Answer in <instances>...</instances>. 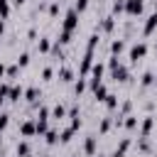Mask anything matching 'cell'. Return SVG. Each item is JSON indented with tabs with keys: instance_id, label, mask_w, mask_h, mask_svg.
Here are the masks:
<instances>
[{
	"instance_id": "5b68a950",
	"label": "cell",
	"mask_w": 157,
	"mask_h": 157,
	"mask_svg": "<svg viewBox=\"0 0 157 157\" xmlns=\"http://www.w3.org/2000/svg\"><path fill=\"white\" fill-rule=\"evenodd\" d=\"M113 29H115V17H113V15L103 17V20L96 25V32H98V34H101V32H103V34H110Z\"/></svg>"
},
{
	"instance_id": "44dd1931",
	"label": "cell",
	"mask_w": 157,
	"mask_h": 157,
	"mask_svg": "<svg viewBox=\"0 0 157 157\" xmlns=\"http://www.w3.org/2000/svg\"><path fill=\"white\" fill-rule=\"evenodd\" d=\"M155 78H157V76H155L152 71H145V74H142V78H140V86H142V88H150V86L155 83Z\"/></svg>"
},
{
	"instance_id": "7bdbcfd3",
	"label": "cell",
	"mask_w": 157,
	"mask_h": 157,
	"mask_svg": "<svg viewBox=\"0 0 157 157\" xmlns=\"http://www.w3.org/2000/svg\"><path fill=\"white\" fill-rule=\"evenodd\" d=\"M25 157H34V155H32V152H29V155H25Z\"/></svg>"
},
{
	"instance_id": "9a60e30c",
	"label": "cell",
	"mask_w": 157,
	"mask_h": 157,
	"mask_svg": "<svg viewBox=\"0 0 157 157\" xmlns=\"http://www.w3.org/2000/svg\"><path fill=\"white\" fill-rule=\"evenodd\" d=\"M123 52H125V42H123V39H113V42H110V54H113V56H120Z\"/></svg>"
},
{
	"instance_id": "277c9868",
	"label": "cell",
	"mask_w": 157,
	"mask_h": 157,
	"mask_svg": "<svg viewBox=\"0 0 157 157\" xmlns=\"http://www.w3.org/2000/svg\"><path fill=\"white\" fill-rule=\"evenodd\" d=\"M91 66H93V52L86 49V54H83V59H81V64H78V76H86V78H88Z\"/></svg>"
},
{
	"instance_id": "83f0119b",
	"label": "cell",
	"mask_w": 157,
	"mask_h": 157,
	"mask_svg": "<svg viewBox=\"0 0 157 157\" xmlns=\"http://www.w3.org/2000/svg\"><path fill=\"white\" fill-rule=\"evenodd\" d=\"M74 132H76V130H74L71 125H69V128H64V130L59 132V142H69V140L74 137Z\"/></svg>"
},
{
	"instance_id": "f6af8a7d",
	"label": "cell",
	"mask_w": 157,
	"mask_h": 157,
	"mask_svg": "<svg viewBox=\"0 0 157 157\" xmlns=\"http://www.w3.org/2000/svg\"><path fill=\"white\" fill-rule=\"evenodd\" d=\"M0 147H2V137H0Z\"/></svg>"
},
{
	"instance_id": "8992f818",
	"label": "cell",
	"mask_w": 157,
	"mask_h": 157,
	"mask_svg": "<svg viewBox=\"0 0 157 157\" xmlns=\"http://www.w3.org/2000/svg\"><path fill=\"white\" fill-rule=\"evenodd\" d=\"M110 78H113V81H120V83H123V81H128V78H130V71H128V66L120 61L115 69H110Z\"/></svg>"
},
{
	"instance_id": "7402d4cb",
	"label": "cell",
	"mask_w": 157,
	"mask_h": 157,
	"mask_svg": "<svg viewBox=\"0 0 157 157\" xmlns=\"http://www.w3.org/2000/svg\"><path fill=\"white\" fill-rule=\"evenodd\" d=\"M140 125V118L137 115H125V120H123V128H128V130H135Z\"/></svg>"
},
{
	"instance_id": "7dc6e473",
	"label": "cell",
	"mask_w": 157,
	"mask_h": 157,
	"mask_svg": "<svg viewBox=\"0 0 157 157\" xmlns=\"http://www.w3.org/2000/svg\"><path fill=\"white\" fill-rule=\"evenodd\" d=\"M44 157H52V155H44Z\"/></svg>"
},
{
	"instance_id": "e0dca14e",
	"label": "cell",
	"mask_w": 157,
	"mask_h": 157,
	"mask_svg": "<svg viewBox=\"0 0 157 157\" xmlns=\"http://www.w3.org/2000/svg\"><path fill=\"white\" fill-rule=\"evenodd\" d=\"M69 115V110L61 105V103H56V105H52V118H56V120H61V118H66Z\"/></svg>"
},
{
	"instance_id": "b9f144b4",
	"label": "cell",
	"mask_w": 157,
	"mask_h": 157,
	"mask_svg": "<svg viewBox=\"0 0 157 157\" xmlns=\"http://www.w3.org/2000/svg\"><path fill=\"white\" fill-rule=\"evenodd\" d=\"M155 54H157V42H155Z\"/></svg>"
},
{
	"instance_id": "1f68e13d",
	"label": "cell",
	"mask_w": 157,
	"mask_h": 157,
	"mask_svg": "<svg viewBox=\"0 0 157 157\" xmlns=\"http://www.w3.org/2000/svg\"><path fill=\"white\" fill-rule=\"evenodd\" d=\"M96 47H98V32H93V34L88 37V44H86V49H88V52H96Z\"/></svg>"
},
{
	"instance_id": "bcb514c9",
	"label": "cell",
	"mask_w": 157,
	"mask_h": 157,
	"mask_svg": "<svg viewBox=\"0 0 157 157\" xmlns=\"http://www.w3.org/2000/svg\"><path fill=\"white\" fill-rule=\"evenodd\" d=\"M155 10H157V0H155Z\"/></svg>"
},
{
	"instance_id": "ffe728a7",
	"label": "cell",
	"mask_w": 157,
	"mask_h": 157,
	"mask_svg": "<svg viewBox=\"0 0 157 157\" xmlns=\"http://www.w3.org/2000/svg\"><path fill=\"white\" fill-rule=\"evenodd\" d=\"M59 81H64V83L74 81V71H71L69 66H61V69H59Z\"/></svg>"
},
{
	"instance_id": "cb8c5ba5",
	"label": "cell",
	"mask_w": 157,
	"mask_h": 157,
	"mask_svg": "<svg viewBox=\"0 0 157 157\" xmlns=\"http://www.w3.org/2000/svg\"><path fill=\"white\" fill-rule=\"evenodd\" d=\"M86 86H88V83H86V76H78V81H74V93L81 96V93L86 91Z\"/></svg>"
},
{
	"instance_id": "5bb4252c",
	"label": "cell",
	"mask_w": 157,
	"mask_h": 157,
	"mask_svg": "<svg viewBox=\"0 0 157 157\" xmlns=\"http://www.w3.org/2000/svg\"><path fill=\"white\" fill-rule=\"evenodd\" d=\"M103 74H105V64L103 61H93V66H91V78H101L103 81Z\"/></svg>"
},
{
	"instance_id": "52a82bcc",
	"label": "cell",
	"mask_w": 157,
	"mask_h": 157,
	"mask_svg": "<svg viewBox=\"0 0 157 157\" xmlns=\"http://www.w3.org/2000/svg\"><path fill=\"white\" fill-rule=\"evenodd\" d=\"M20 135L22 137H34L37 135V120H32V118L29 120H22L20 123Z\"/></svg>"
},
{
	"instance_id": "9c48e42d",
	"label": "cell",
	"mask_w": 157,
	"mask_h": 157,
	"mask_svg": "<svg viewBox=\"0 0 157 157\" xmlns=\"http://www.w3.org/2000/svg\"><path fill=\"white\" fill-rule=\"evenodd\" d=\"M20 98H25V88L17 86V83H12L10 86V93H7V101L10 103H20Z\"/></svg>"
},
{
	"instance_id": "6da1fadb",
	"label": "cell",
	"mask_w": 157,
	"mask_h": 157,
	"mask_svg": "<svg viewBox=\"0 0 157 157\" xmlns=\"http://www.w3.org/2000/svg\"><path fill=\"white\" fill-rule=\"evenodd\" d=\"M147 56V44L145 42H135L132 47H130V52H128V59L132 61V64H137L140 59H145Z\"/></svg>"
},
{
	"instance_id": "d6a6232c",
	"label": "cell",
	"mask_w": 157,
	"mask_h": 157,
	"mask_svg": "<svg viewBox=\"0 0 157 157\" xmlns=\"http://www.w3.org/2000/svg\"><path fill=\"white\" fill-rule=\"evenodd\" d=\"M56 42H59V44H69V42H71V32H69V29H61Z\"/></svg>"
},
{
	"instance_id": "4fadbf2b",
	"label": "cell",
	"mask_w": 157,
	"mask_h": 157,
	"mask_svg": "<svg viewBox=\"0 0 157 157\" xmlns=\"http://www.w3.org/2000/svg\"><path fill=\"white\" fill-rule=\"evenodd\" d=\"M96 135H86V140H83V152L88 155V157H96Z\"/></svg>"
},
{
	"instance_id": "f1b7e54d",
	"label": "cell",
	"mask_w": 157,
	"mask_h": 157,
	"mask_svg": "<svg viewBox=\"0 0 157 157\" xmlns=\"http://www.w3.org/2000/svg\"><path fill=\"white\" fill-rule=\"evenodd\" d=\"M20 69H22L20 64H10V66H7V74H5V78H17V76H20Z\"/></svg>"
},
{
	"instance_id": "4dcf8cb0",
	"label": "cell",
	"mask_w": 157,
	"mask_h": 157,
	"mask_svg": "<svg viewBox=\"0 0 157 157\" xmlns=\"http://www.w3.org/2000/svg\"><path fill=\"white\" fill-rule=\"evenodd\" d=\"M110 10H113V15H120V12H125V0H113Z\"/></svg>"
},
{
	"instance_id": "74e56055",
	"label": "cell",
	"mask_w": 157,
	"mask_h": 157,
	"mask_svg": "<svg viewBox=\"0 0 157 157\" xmlns=\"http://www.w3.org/2000/svg\"><path fill=\"white\" fill-rule=\"evenodd\" d=\"M7 123H10V115H7V113H2V110H0V132H2V130H5V128H7Z\"/></svg>"
},
{
	"instance_id": "d4e9b609",
	"label": "cell",
	"mask_w": 157,
	"mask_h": 157,
	"mask_svg": "<svg viewBox=\"0 0 157 157\" xmlns=\"http://www.w3.org/2000/svg\"><path fill=\"white\" fill-rule=\"evenodd\" d=\"M103 103H105V108H108V110H115V108H118V103H120V101H118V96H115V93H108V96H105V101H103Z\"/></svg>"
},
{
	"instance_id": "ba28073f",
	"label": "cell",
	"mask_w": 157,
	"mask_h": 157,
	"mask_svg": "<svg viewBox=\"0 0 157 157\" xmlns=\"http://www.w3.org/2000/svg\"><path fill=\"white\" fill-rule=\"evenodd\" d=\"M152 128H155V118H152V115H145V118L140 120V137H150Z\"/></svg>"
},
{
	"instance_id": "e575fe53",
	"label": "cell",
	"mask_w": 157,
	"mask_h": 157,
	"mask_svg": "<svg viewBox=\"0 0 157 157\" xmlns=\"http://www.w3.org/2000/svg\"><path fill=\"white\" fill-rule=\"evenodd\" d=\"M47 12H49L52 17H56V15H59V2H56V0L49 2V5H47Z\"/></svg>"
},
{
	"instance_id": "f35d334b",
	"label": "cell",
	"mask_w": 157,
	"mask_h": 157,
	"mask_svg": "<svg viewBox=\"0 0 157 157\" xmlns=\"http://www.w3.org/2000/svg\"><path fill=\"white\" fill-rule=\"evenodd\" d=\"M5 74H7V66L0 61V78H5Z\"/></svg>"
},
{
	"instance_id": "ee69618b",
	"label": "cell",
	"mask_w": 157,
	"mask_h": 157,
	"mask_svg": "<svg viewBox=\"0 0 157 157\" xmlns=\"http://www.w3.org/2000/svg\"><path fill=\"white\" fill-rule=\"evenodd\" d=\"M2 2H10V0H0V5H2Z\"/></svg>"
},
{
	"instance_id": "484cf974",
	"label": "cell",
	"mask_w": 157,
	"mask_h": 157,
	"mask_svg": "<svg viewBox=\"0 0 157 157\" xmlns=\"http://www.w3.org/2000/svg\"><path fill=\"white\" fill-rule=\"evenodd\" d=\"M15 152H17V157L29 155V142H27V140H20V142H17V147H15Z\"/></svg>"
},
{
	"instance_id": "d6986e66",
	"label": "cell",
	"mask_w": 157,
	"mask_h": 157,
	"mask_svg": "<svg viewBox=\"0 0 157 157\" xmlns=\"http://www.w3.org/2000/svg\"><path fill=\"white\" fill-rule=\"evenodd\" d=\"M37 49H39L42 54H49V52H52V39H49V37H42V39L37 42Z\"/></svg>"
},
{
	"instance_id": "f546056e",
	"label": "cell",
	"mask_w": 157,
	"mask_h": 157,
	"mask_svg": "<svg viewBox=\"0 0 157 157\" xmlns=\"http://www.w3.org/2000/svg\"><path fill=\"white\" fill-rule=\"evenodd\" d=\"M37 120V135H44L49 130V120H42V118H34Z\"/></svg>"
},
{
	"instance_id": "8fae6325",
	"label": "cell",
	"mask_w": 157,
	"mask_h": 157,
	"mask_svg": "<svg viewBox=\"0 0 157 157\" xmlns=\"http://www.w3.org/2000/svg\"><path fill=\"white\" fill-rule=\"evenodd\" d=\"M130 145H132V140H130V137H123V140H120V145L110 152V157H125V152L130 150Z\"/></svg>"
},
{
	"instance_id": "603a6c76",
	"label": "cell",
	"mask_w": 157,
	"mask_h": 157,
	"mask_svg": "<svg viewBox=\"0 0 157 157\" xmlns=\"http://www.w3.org/2000/svg\"><path fill=\"white\" fill-rule=\"evenodd\" d=\"M44 140H47V145H56V142H59V130L49 128V130L44 132Z\"/></svg>"
},
{
	"instance_id": "3957f363",
	"label": "cell",
	"mask_w": 157,
	"mask_h": 157,
	"mask_svg": "<svg viewBox=\"0 0 157 157\" xmlns=\"http://www.w3.org/2000/svg\"><path fill=\"white\" fill-rule=\"evenodd\" d=\"M142 10H145V0H125V15L140 17Z\"/></svg>"
},
{
	"instance_id": "8d00e7d4",
	"label": "cell",
	"mask_w": 157,
	"mask_h": 157,
	"mask_svg": "<svg viewBox=\"0 0 157 157\" xmlns=\"http://www.w3.org/2000/svg\"><path fill=\"white\" fill-rule=\"evenodd\" d=\"M74 7H76V12H83L88 7V0H74Z\"/></svg>"
},
{
	"instance_id": "ac0fdd59",
	"label": "cell",
	"mask_w": 157,
	"mask_h": 157,
	"mask_svg": "<svg viewBox=\"0 0 157 157\" xmlns=\"http://www.w3.org/2000/svg\"><path fill=\"white\" fill-rule=\"evenodd\" d=\"M113 128V115H105V118H101V125H98V132L101 135H105L108 130Z\"/></svg>"
},
{
	"instance_id": "4316f807",
	"label": "cell",
	"mask_w": 157,
	"mask_h": 157,
	"mask_svg": "<svg viewBox=\"0 0 157 157\" xmlns=\"http://www.w3.org/2000/svg\"><path fill=\"white\" fill-rule=\"evenodd\" d=\"M130 110H132V101H130V98H125V101L120 103V110H118V115H123V118H125V115H130Z\"/></svg>"
},
{
	"instance_id": "ab89813d",
	"label": "cell",
	"mask_w": 157,
	"mask_h": 157,
	"mask_svg": "<svg viewBox=\"0 0 157 157\" xmlns=\"http://www.w3.org/2000/svg\"><path fill=\"white\" fill-rule=\"evenodd\" d=\"M10 2H12L15 7H20V5H25V0H10Z\"/></svg>"
},
{
	"instance_id": "60d3db41",
	"label": "cell",
	"mask_w": 157,
	"mask_h": 157,
	"mask_svg": "<svg viewBox=\"0 0 157 157\" xmlns=\"http://www.w3.org/2000/svg\"><path fill=\"white\" fill-rule=\"evenodd\" d=\"M2 32H5V20H0V37H2Z\"/></svg>"
},
{
	"instance_id": "2e32d148",
	"label": "cell",
	"mask_w": 157,
	"mask_h": 157,
	"mask_svg": "<svg viewBox=\"0 0 157 157\" xmlns=\"http://www.w3.org/2000/svg\"><path fill=\"white\" fill-rule=\"evenodd\" d=\"M93 91V96H96V101H105V96H108V86L105 83H98L96 88H91Z\"/></svg>"
},
{
	"instance_id": "7a4b0ae2",
	"label": "cell",
	"mask_w": 157,
	"mask_h": 157,
	"mask_svg": "<svg viewBox=\"0 0 157 157\" xmlns=\"http://www.w3.org/2000/svg\"><path fill=\"white\" fill-rule=\"evenodd\" d=\"M78 15H81V12H76V7L66 10V15H64V22H61V29H69V32H74V29L78 27Z\"/></svg>"
},
{
	"instance_id": "7c38bea8",
	"label": "cell",
	"mask_w": 157,
	"mask_h": 157,
	"mask_svg": "<svg viewBox=\"0 0 157 157\" xmlns=\"http://www.w3.org/2000/svg\"><path fill=\"white\" fill-rule=\"evenodd\" d=\"M39 98H42V91H39L37 86H29V88H25V101H29V103L34 105V103H39Z\"/></svg>"
},
{
	"instance_id": "d590c367",
	"label": "cell",
	"mask_w": 157,
	"mask_h": 157,
	"mask_svg": "<svg viewBox=\"0 0 157 157\" xmlns=\"http://www.w3.org/2000/svg\"><path fill=\"white\" fill-rule=\"evenodd\" d=\"M52 76H54V69H52V66H44V69H42V78H44V81H52Z\"/></svg>"
},
{
	"instance_id": "30bf717a",
	"label": "cell",
	"mask_w": 157,
	"mask_h": 157,
	"mask_svg": "<svg viewBox=\"0 0 157 157\" xmlns=\"http://www.w3.org/2000/svg\"><path fill=\"white\" fill-rule=\"evenodd\" d=\"M155 29H157V10H155V12H152V15H150V17L145 20V27H142V34H145V37H150V34H152Z\"/></svg>"
},
{
	"instance_id": "836d02e7",
	"label": "cell",
	"mask_w": 157,
	"mask_h": 157,
	"mask_svg": "<svg viewBox=\"0 0 157 157\" xmlns=\"http://www.w3.org/2000/svg\"><path fill=\"white\" fill-rule=\"evenodd\" d=\"M29 59H32V56H29V52H22V54H20V56H17V64H20V66H22V69H25V66H27V64H29Z\"/></svg>"
}]
</instances>
